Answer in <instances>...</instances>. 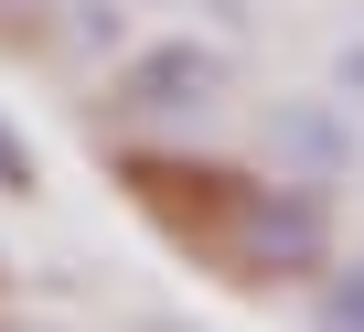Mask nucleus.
I'll return each instance as SVG.
<instances>
[{
  "label": "nucleus",
  "instance_id": "1",
  "mask_svg": "<svg viewBox=\"0 0 364 332\" xmlns=\"http://www.w3.org/2000/svg\"><path fill=\"white\" fill-rule=\"evenodd\" d=\"M215 97H225V54L193 43V33L139 43V54L118 65V118H129V129H193Z\"/></svg>",
  "mask_w": 364,
  "mask_h": 332
},
{
  "label": "nucleus",
  "instance_id": "2",
  "mask_svg": "<svg viewBox=\"0 0 364 332\" xmlns=\"http://www.w3.org/2000/svg\"><path fill=\"white\" fill-rule=\"evenodd\" d=\"M247 215H257V247H247L257 279H289V268L321 257V183H300V193H247Z\"/></svg>",
  "mask_w": 364,
  "mask_h": 332
},
{
  "label": "nucleus",
  "instance_id": "3",
  "mask_svg": "<svg viewBox=\"0 0 364 332\" xmlns=\"http://www.w3.org/2000/svg\"><path fill=\"white\" fill-rule=\"evenodd\" d=\"M279 150L300 161V172H311V183H332V172H343V161H353V129H343L332 107H311V97H300V107H279Z\"/></svg>",
  "mask_w": 364,
  "mask_h": 332
},
{
  "label": "nucleus",
  "instance_id": "4",
  "mask_svg": "<svg viewBox=\"0 0 364 332\" xmlns=\"http://www.w3.org/2000/svg\"><path fill=\"white\" fill-rule=\"evenodd\" d=\"M311 311H321L332 332H364V257H353V268H343V279H332V289H321Z\"/></svg>",
  "mask_w": 364,
  "mask_h": 332
},
{
  "label": "nucleus",
  "instance_id": "5",
  "mask_svg": "<svg viewBox=\"0 0 364 332\" xmlns=\"http://www.w3.org/2000/svg\"><path fill=\"white\" fill-rule=\"evenodd\" d=\"M33 183H43V161H33V139H22L11 118H0V193H11V204H22Z\"/></svg>",
  "mask_w": 364,
  "mask_h": 332
},
{
  "label": "nucleus",
  "instance_id": "6",
  "mask_svg": "<svg viewBox=\"0 0 364 332\" xmlns=\"http://www.w3.org/2000/svg\"><path fill=\"white\" fill-rule=\"evenodd\" d=\"M332 86H343L353 107H364V43H343V54H332Z\"/></svg>",
  "mask_w": 364,
  "mask_h": 332
},
{
  "label": "nucleus",
  "instance_id": "7",
  "mask_svg": "<svg viewBox=\"0 0 364 332\" xmlns=\"http://www.w3.org/2000/svg\"><path fill=\"white\" fill-rule=\"evenodd\" d=\"M11 11H43V0H11Z\"/></svg>",
  "mask_w": 364,
  "mask_h": 332
},
{
  "label": "nucleus",
  "instance_id": "8",
  "mask_svg": "<svg viewBox=\"0 0 364 332\" xmlns=\"http://www.w3.org/2000/svg\"><path fill=\"white\" fill-rule=\"evenodd\" d=\"M215 11H225V22H236V0H215Z\"/></svg>",
  "mask_w": 364,
  "mask_h": 332
}]
</instances>
